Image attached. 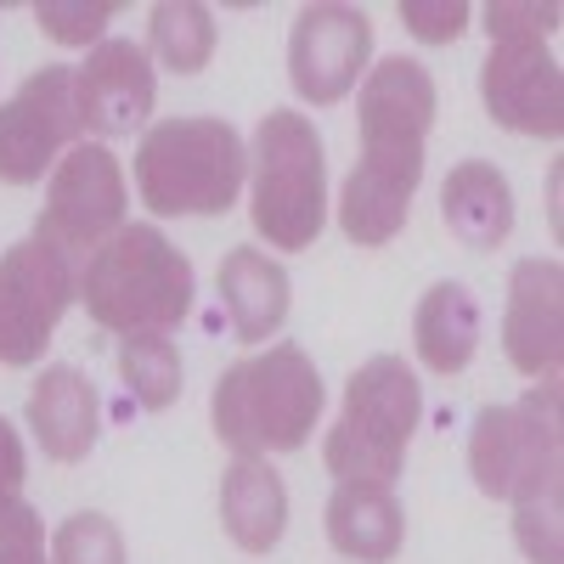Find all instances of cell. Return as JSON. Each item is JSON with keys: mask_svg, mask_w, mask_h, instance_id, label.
<instances>
[{"mask_svg": "<svg viewBox=\"0 0 564 564\" xmlns=\"http://www.w3.org/2000/svg\"><path fill=\"white\" fill-rule=\"evenodd\" d=\"M220 525L243 553H271L289 531V486L265 457H238L220 480Z\"/></svg>", "mask_w": 564, "mask_h": 564, "instance_id": "cell-17", "label": "cell"}, {"mask_svg": "<svg viewBox=\"0 0 564 564\" xmlns=\"http://www.w3.org/2000/svg\"><path fill=\"white\" fill-rule=\"evenodd\" d=\"M480 97L502 130L542 135V141L564 135V74L542 34L491 40V57L480 68Z\"/></svg>", "mask_w": 564, "mask_h": 564, "instance_id": "cell-11", "label": "cell"}, {"mask_svg": "<svg viewBox=\"0 0 564 564\" xmlns=\"http://www.w3.org/2000/svg\"><path fill=\"white\" fill-rule=\"evenodd\" d=\"M0 564H45V520L29 502L0 508Z\"/></svg>", "mask_w": 564, "mask_h": 564, "instance_id": "cell-26", "label": "cell"}, {"mask_svg": "<svg viewBox=\"0 0 564 564\" xmlns=\"http://www.w3.org/2000/svg\"><path fill=\"white\" fill-rule=\"evenodd\" d=\"M441 220L463 249H497L513 231V193L497 164L468 159L441 186Z\"/></svg>", "mask_w": 564, "mask_h": 564, "instance_id": "cell-19", "label": "cell"}, {"mask_svg": "<svg viewBox=\"0 0 564 564\" xmlns=\"http://www.w3.org/2000/svg\"><path fill=\"white\" fill-rule=\"evenodd\" d=\"M502 350L525 379H558V361H564V265L558 260L513 265L508 311H502Z\"/></svg>", "mask_w": 564, "mask_h": 564, "instance_id": "cell-14", "label": "cell"}, {"mask_svg": "<svg viewBox=\"0 0 564 564\" xmlns=\"http://www.w3.org/2000/svg\"><path fill=\"white\" fill-rule=\"evenodd\" d=\"M468 475L497 502H536L564 491V435H558V379H542L513 406H480L468 430Z\"/></svg>", "mask_w": 564, "mask_h": 564, "instance_id": "cell-7", "label": "cell"}, {"mask_svg": "<svg viewBox=\"0 0 564 564\" xmlns=\"http://www.w3.org/2000/svg\"><path fill=\"white\" fill-rule=\"evenodd\" d=\"M79 108H74V68L45 63L34 68L12 102L0 108V181L34 186L68 148H79Z\"/></svg>", "mask_w": 564, "mask_h": 564, "instance_id": "cell-10", "label": "cell"}, {"mask_svg": "<svg viewBox=\"0 0 564 564\" xmlns=\"http://www.w3.org/2000/svg\"><path fill=\"white\" fill-rule=\"evenodd\" d=\"M153 63L135 40H102L74 68V108L79 130L90 135H135V124L153 113Z\"/></svg>", "mask_w": 564, "mask_h": 564, "instance_id": "cell-13", "label": "cell"}, {"mask_svg": "<svg viewBox=\"0 0 564 564\" xmlns=\"http://www.w3.org/2000/svg\"><path fill=\"white\" fill-rule=\"evenodd\" d=\"M52 564H124V536L108 513H74L52 536Z\"/></svg>", "mask_w": 564, "mask_h": 564, "instance_id": "cell-23", "label": "cell"}, {"mask_svg": "<svg viewBox=\"0 0 564 564\" xmlns=\"http://www.w3.org/2000/svg\"><path fill=\"white\" fill-rule=\"evenodd\" d=\"M74 300V260L52 243L23 238L0 254V367H34Z\"/></svg>", "mask_w": 564, "mask_h": 564, "instance_id": "cell-8", "label": "cell"}, {"mask_svg": "<svg viewBox=\"0 0 564 564\" xmlns=\"http://www.w3.org/2000/svg\"><path fill=\"white\" fill-rule=\"evenodd\" d=\"M119 372L141 412H164L181 395V350L164 334H130L119 339Z\"/></svg>", "mask_w": 564, "mask_h": 564, "instance_id": "cell-21", "label": "cell"}, {"mask_svg": "<svg viewBox=\"0 0 564 564\" xmlns=\"http://www.w3.org/2000/svg\"><path fill=\"white\" fill-rule=\"evenodd\" d=\"M412 345H417V361L452 379L475 361V345H480V305L463 282H435L430 294L417 300L412 311Z\"/></svg>", "mask_w": 564, "mask_h": 564, "instance_id": "cell-20", "label": "cell"}, {"mask_svg": "<svg viewBox=\"0 0 564 564\" xmlns=\"http://www.w3.org/2000/svg\"><path fill=\"white\" fill-rule=\"evenodd\" d=\"M153 57L170 74H198L215 57V18L198 0H164L153 7Z\"/></svg>", "mask_w": 564, "mask_h": 564, "instance_id": "cell-22", "label": "cell"}, {"mask_svg": "<svg viewBox=\"0 0 564 564\" xmlns=\"http://www.w3.org/2000/svg\"><path fill=\"white\" fill-rule=\"evenodd\" d=\"M243 175L249 148L226 119H164L135 148V193L153 215H226Z\"/></svg>", "mask_w": 564, "mask_h": 564, "instance_id": "cell-4", "label": "cell"}, {"mask_svg": "<svg viewBox=\"0 0 564 564\" xmlns=\"http://www.w3.org/2000/svg\"><path fill=\"white\" fill-rule=\"evenodd\" d=\"M558 29V7H520V0H491L486 7V34L502 40V34H553Z\"/></svg>", "mask_w": 564, "mask_h": 564, "instance_id": "cell-28", "label": "cell"}, {"mask_svg": "<svg viewBox=\"0 0 564 564\" xmlns=\"http://www.w3.org/2000/svg\"><path fill=\"white\" fill-rule=\"evenodd\" d=\"M119 226H124V170L102 141H79L52 170L34 238L74 260V254L102 249Z\"/></svg>", "mask_w": 564, "mask_h": 564, "instance_id": "cell-9", "label": "cell"}, {"mask_svg": "<svg viewBox=\"0 0 564 564\" xmlns=\"http://www.w3.org/2000/svg\"><path fill=\"white\" fill-rule=\"evenodd\" d=\"M372 23L356 7H305L289 34V79L311 108H334L361 85Z\"/></svg>", "mask_w": 564, "mask_h": 564, "instance_id": "cell-12", "label": "cell"}, {"mask_svg": "<svg viewBox=\"0 0 564 564\" xmlns=\"http://www.w3.org/2000/svg\"><path fill=\"white\" fill-rule=\"evenodd\" d=\"M113 12L119 7H108V0H97V7H85V0H40L34 7L40 29L57 45H102V29L113 23Z\"/></svg>", "mask_w": 564, "mask_h": 564, "instance_id": "cell-25", "label": "cell"}, {"mask_svg": "<svg viewBox=\"0 0 564 564\" xmlns=\"http://www.w3.org/2000/svg\"><path fill=\"white\" fill-rule=\"evenodd\" d=\"M29 430L52 463H79L90 457L102 435V401L90 390L79 367H45L29 390Z\"/></svg>", "mask_w": 564, "mask_h": 564, "instance_id": "cell-15", "label": "cell"}, {"mask_svg": "<svg viewBox=\"0 0 564 564\" xmlns=\"http://www.w3.org/2000/svg\"><path fill=\"white\" fill-rule=\"evenodd\" d=\"M423 417V390L401 356H372L350 372L345 412L322 441V463L339 486L345 480H379L390 486L406 463L412 430Z\"/></svg>", "mask_w": 564, "mask_h": 564, "instance_id": "cell-5", "label": "cell"}, {"mask_svg": "<svg viewBox=\"0 0 564 564\" xmlns=\"http://www.w3.org/2000/svg\"><path fill=\"white\" fill-rule=\"evenodd\" d=\"M23 480H29V457H23V441H18V430H12V423L0 417V508H12V502H18Z\"/></svg>", "mask_w": 564, "mask_h": 564, "instance_id": "cell-29", "label": "cell"}, {"mask_svg": "<svg viewBox=\"0 0 564 564\" xmlns=\"http://www.w3.org/2000/svg\"><path fill=\"white\" fill-rule=\"evenodd\" d=\"M220 305L231 316V334L260 345L289 322V271L260 249H231L220 260Z\"/></svg>", "mask_w": 564, "mask_h": 564, "instance_id": "cell-18", "label": "cell"}, {"mask_svg": "<svg viewBox=\"0 0 564 564\" xmlns=\"http://www.w3.org/2000/svg\"><path fill=\"white\" fill-rule=\"evenodd\" d=\"M558 513H564L558 491L513 508V542H520V553L531 564H564V525H558Z\"/></svg>", "mask_w": 564, "mask_h": 564, "instance_id": "cell-24", "label": "cell"}, {"mask_svg": "<svg viewBox=\"0 0 564 564\" xmlns=\"http://www.w3.org/2000/svg\"><path fill=\"white\" fill-rule=\"evenodd\" d=\"M435 124V79L412 57H384L361 74V164L339 193V226L361 249H384L412 215L423 181V141Z\"/></svg>", "mask_w": 564, "mask_h": 564, "instance_id": "cell-1", "label": "cell"}, {"mask_svg": "<svg viewBox=\"0 0 564 564\" xmlns=\"http://www.w3.org/2000/svg\"><path fill=\"white\" fill-rule=\"evenodd\" d=\"M198 294L186 260L159 226H119L102 249H90L79 271V300L108 334H170L186 322Z\"/></svg>", "mask_w": 564, "mask_h": 564, "instance_id": "cell-2", "label": "cell"}, {"mask_svg": "<svg viewBox=\"0 0 564 564\" xmlns=\"http://www.w3.org/2000/svg\"><path fill=\"white\" fill-rule=\"evenodd\" d=\"M401 23L423 45H452L468 29V7L463 0H401Z\"/></svg>", "mask_w": 564, "mask_h": 564, "instance_id": "cell-27", "label": "cell"}, {"mask_svg": "<svg viewBox=\"0 0 564 564\" xmlns=\"http://www.w3.org/2000/svg\"><path fill=\"white\" fill-rule=\"evenodd\" d=\"M254 231L271 249H311L327 226V159L322 135L305 113L271 108L254 130Z\"/></svg>", "mask_w": 564, "mask_h": 564, "instance_id": "cell-6", "label": "cell"}, {"mask_svg": "<svg viewBox=\"0 0 564 564\" xmlns=\"http://www.w3.org/2000/svg\"><path fill=\"white\" fill-rule=\"evenodd\" d=\"M327 542L345 558L390 564L406 542V513H401L395 491L379 486V480H345L327 497Z\"/></svg>", "mask_w": 564, "mask_h": 564, "instance_id": "cell-16", "label": "cell"}, {"mask_svg": "<svg viewBox=\"0 0 564 564\" xmlns=\"http://www.w3.org/2000/svg\"><path fill=\"white\" fill-rule=\"evenodd\" d=\"M322 372L300 345H271L238 367L220 372L209 417L220 446L238 457H271V452H300L322 417Z\"/></svg>", "mask_w": 564, "mask_h": 564, "instance_id": "cell-3", "label": "cell"}]
</instances>
